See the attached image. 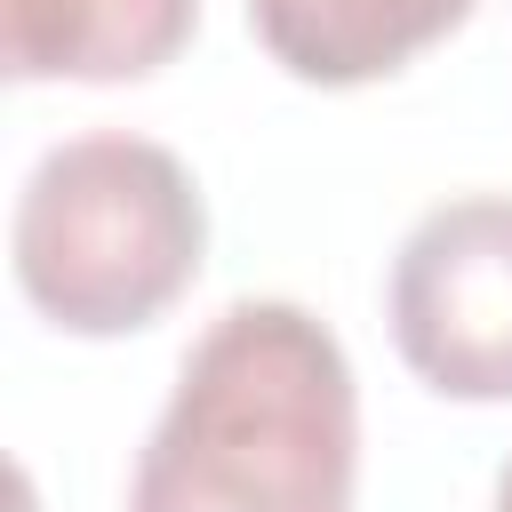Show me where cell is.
Returning <instances> with one entry per match:
<instances>
[{"instance_id":"1","label":"cell","mask_w":512,"mask_h":512,"mask_svg":"<svg viewBox=\"0 0 512 512\" xmlns=\"http://www.w3.org/2000/svg\"><path fill=\"white\" fill-rule=\"evenodd\" d=\"M360 384L328 320L240 296L184 352L136 448L128 512H352Z\"/></svg>"},{"instance_id":"2","label":"cell","mask_w":512,"mask_h":512,"mask_svg":"<svg viewBox=\"0 0 512 512\" xmlns=\"http://www.w3.org/2000/svg\"><path fill=\"white\" fill-rule=\"evenodd\" d=\"M8 256L40 320H56L64 336H128L200 280L208 200L192 168L152 136H64L16 192Z\"/></svg>"},{"instance_id":"3","label":"cell","mask_w":512,"mask_h":512,"mask_svg":"<svg viewBox=\"0 0 512 512\" xmlns=\"http://www.w3.org/2000/svg\"><path fill=\"white\" fill-rule=\"evenodd\" d=\"M384 312L440 400H512V192L424 208L392 256Z\"/></svg>"},{"instance_id":"4","label":"cell","mask_w":512,"mask_h":512,"mask_svg":"<svg viewBox=\"0 0 512 512\" xmlns=\"http://www.w3.org/2000/svg\"><path fill=\"white\" fill-rule=\"evenodd\" d=\"M200 0H0L8 80H152L184 56Z\"/></svg>"},{"instance_id":"5","label":"cell","mask_w":512,"mask_h":512,"mask_svg":"<svg viewBox=\"0 0 512 512\" xmlns=\"http://www.w3.org/2000/svg\"><path fill=\"white\" fill-rule=\"evenodd\" d=\"M480 0H248L264 56L312 88H360L416 64Z\"/></svg>"},{"instance_id":"6","label":"cell","mask_w":512,"mask_h":512,"mask_svg":"<svg viewBox=\"0 0 512 512\" xmlns=\"http://www.w3.org/2000/svg\"><path fill=\"white\" fill-rule=\"evenodd\" d=\"M496 512H512V456H504V472H496Z\"/></svg>"}]
</instances>
